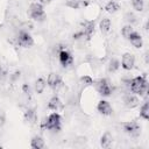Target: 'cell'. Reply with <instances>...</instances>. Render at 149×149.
<instances>
[{
  "mask_svg": "<svg viewBox=\"0 0 149 149\" xmlns=\"http://www.w3.org/2000/svg\"><path fill=\"white\" fill-rule=\"evenodd\" d=\"M111 143H112V135L108 132H106L100 139V144L102 148H108L111 146Z\"/></svg>",
  "mask_w": 149,
  "mask_h": 149,
  "instance_id": "7402d4cb",
  "label": "cell"
},
{
  "mask_svg": "<svg viewBox=\"0 0 149 149\" xmlns=\"http://www.w3.org/2000/svg\"><path fill=\"white\" fill-rule=\"evenodd\" d=\"M42 127L45 129H49V130L58 132L61 129V115L57 112L51 113L50 115H48V118L43 122Z\"/></svg>",
  "mask_w": 149,
  "mask_h": 149,
  "instance_id": "7a4b0ae2",
  "label": "cell"
},
{
  "mask_svg": "<svg viewBox=\"0 0 149 149\" xmlns=\"http://www.w3.org/2000/svg\"><path fill=\"white\" fill-rule=\"evenodd\" d=\"M128 85L130 91L139 95H144L148 91V83H147L146 76H137L128 80Z\"/></svg>",
  "mask_w": 149,
  "mask_h": 149,
  "instance_id": "6da1fadb",
  "label": "cell"
},
{
  "mask_svg": "<svg viewBox=\"0 0 149 149\" xmlns=\"http://www.w3.org/2000/svg\"><path fill=\"white\" fill-rule=\"evenodd\" d=\"M87 5H88V1H86V0H68L66 1V6L74 8V9L86 7Z\"/></svg>",
  "mask_w": 149,
  "mask_h": 149,
  "instance_id": "2e32d148",
  "label": "cell"
},
{
  "mask_svg": "<svg viewBox=\"0 0 149 149\" xmlns=\"http://www.w3.org/2000/svg\"><path fill=\"white\" fill-rule=\"evenodd\" d=\"M48 108L51 109V111H54V112H57V111H59V109H63V102L61 101V99H59L57 95H55V97H52V98L49 100V102H48Z\"/></svg>",
  "mask_w": 149,
  "mask_h": 149,
  "instance_id": "4fadbf2b",
  "label": "cell"
},
{
  "mask_svg": "<svg viewBox=\"0 0 149 149\" xmlns=\"http://www.w3.org/2000/svg\"><path fill=\"white\" fill-rule=\"evenodd\" d=\"M135 65V57L133 54L130 52H126L122 55V58H121V66L122 69L125 70H132Z\"/></svg>",
  "mask_w": 149,
  "mask_h": 149,
  "instance_id": "ba28073f",
  "label": "cell"
},
{
  "mask_svg": "<svg viewBox=\"0 0 149 149\" xmlns=\"http://www.w3.org/2000/svg\"><path fill=\"white\" fill-rule=\"evenodd\" d=\"M72 37H73L74 40H80V38H84V37H85V35H84V33H83L81 30H79V31L74 33V34L72 35Z\"/></svg>",
  "mask_w": 149,
  "mask_h": 149,
  "instance_id": "83f0119b",
  "label": "cell"
},
{
  "mask_svg": "<svg viewBox=\"0 0 149 149\" xmlns=\"http://www.w3.org/2000/svg\"><path fill=\"white\" fill-rule=\"evenodd\" d=\"M58 59H59V63L64 68L71 65L72 62H73V57L71 56V54L66 49H61L59 50V52H58Z\"/></svg>",
  "mask_w": 149,
  "mask_h": 149,
  "instance_id": "9c48e42d",
  "label": "cell"
},
{
  "mask_svg": "<svg viewBox=\"0 0 149 149\" xmlns=\"http://www.w3.org/2000/svg\"><path fill=\"white\" fill-rule=\"evenodd\" d=\"M5 77H6V71L0 66V83H1V81H3Z\"/></svg>",
  "mask_w": 149,
  "mask_h": 149,
  "instance_id": "f546056e",
  "label": "cell"
},
{
  "mask_svg": "<svg viewBox=\"0 0 149 149\" xmlns=\"http://www.w3.org/2000/svg\"><path fill=\"white\" fill-rule=\"evenodd\" d=\"M99 28H100V31L102 34H107L111 29V20L107 19V17H104L100 22H99Z\"/></svg>",
  "mask_w": 149,
  "mask_h": 149,
  "instance_id": "d6986e66",
  "label": "cell"
},
{
  "mask_svg": "<svg viewBox=\"0 0 149 149\" xmlns=\"http://www.w3.org/2000/svg\"><path fill=\"white\" fill-rule=\"evenodd\" d=\"M128 40L130 41L132 45L135 47V48H141V47L143 45V41H142L141 35H140L137 31H135V30L128 36Z\"/></svg>",
  "mask_w": 149,
  "mask_h": 149,
  "instance_id": "5bb4252c",
  "label": "cell"
},
{
  "mask_svg": "<svg viewBox=\"0 0 149 149\" xmlns=\"http://www.w3.org/2000/svg\"><path fill=\"white\" fill-rule=\"evenodd\" d=\"M132 6L135 10L142 12L144 8V0H132Z\"/></svg>",
  "mask_w": 149,
  "mask_h": 149,
  "instance_id": "d4e9b609",
  "label": "cell"
},
{
  "mask_svg": "<svg viewBox=\"0 0 149 149\" xmlns=\"http://www.w3.org/2000/svg\"><path fill=\"white\" fill-rule=\"evenodd\" d=\"M47 84H48V86H49L50 88L57 90V88L63 84V81H62V78H61V76H59L58 73L51 72V73H49V76H48V78H47Z\"/></svg>",
  "mask_w": 149,
  "mask_h": 149,
  "instance_id": "52a82bcc",
  "label": "cell"
},
{
  "mask_svg": "<svg viewBox=\"0 0 149 149\" xmlns=\"http://www.w3.org/2000/svg\"><path fill=\"white\" fill-rule=\"evenodd\" d=\"M93 85H94L97 92L99 94H101L102 97H107L112 93V87L106 78H100L97 81H93Z\"/></svg>",
  "mask_w": 149,
  "mask_h": 149,
  "instance_id": "277c9868",
  "label": "cell"
},
{
  "mask_svg": "<svg viewBox=\"0 0 149 149\" xmlns=\"http://www.w3.org/2000/svg\"><path fill=\"white\" fill-rule=\"evenodd\" d=\"M105 9H106V12H108V13H115V12H118V10L120 9V5H119L116 1L111 0V1H108V2L106 3Z\"/></svg>",
  "mask_w": 149,
  "mask_h": 149,
  "instance_id": "ffe728a7",
  "label": "cell"
},
{
  "mask_svg": "<svg viewBox=\"0 0 149 149\" xmlns=\"http://www.w3.org/2000/svg\"><path fill=\"white\" fill-rule=\"evenodd\" d=\"M122 127H123V130H125L128 135H130V136H133V137L139 136L140 133H141V127H140V125H139L136 121H128V122H125V123L122 125Z\"/></svg>",
  "mask_w": 149,
  "mask_h": 149,
  "instance_id": "8992f818",
  "label": "cell"
},
{
  "mask_svg": "<svg viewBox=\"0 0 149 149\" xmlns=\"http://www.w3.org/2000/svg\"><path fill=\"white\" fill-rule=\"evenodd\" d=\"M29 15L31 19L36 21H43L45 17V13L43 9V5L40 2H33L29 6Z\"/></svg>",
  "mask_w": 149,
  "mask_h": 149,
  "instance_id": "3957f363",
  "label": "cell"
},
{
  "mask_svg": "<svg viewBox=\"0 0 149 149\" xmlns=\"http://www.w3.org/2000/svg\"><path fill=\"white\" fill-rule=\"evenodd\" d=\"M133 31H134V29H133L132 24H127V26H125V27L121 29V34H122V36L126 37V38H128V36H129Z\"/></svg>",
  "mask_w": 149,
  "mask_h": 149,
  "instance_id": "484cf974",
  "label": "cell"
},
{
  "mask_svg": "<svg viewBox=\"0 0 149 149\" xmlns=\"http://www.w3.org/2000/svg\"><path fill=\"white\" fill-rule=\"evenodd\" d=\"M140 116L142 119H144V120H148L149 119V104L147 101L140 108Z\"/></svg>",
  "mask_w": 149,
  "mask_h": 149,
  "instance_id": "603a6c76",
  "label": "cell"
},
{
  "mask_svg": "<svg viewBox=\"0 0 149 149\" xmlns=\"http://www.w3.org/2000/svg\"><path fill=\"white\" fill-rule=\"evenodd\" d=\"M22 91H23V93H24L26 95L30 97V87H29L28 84H24V85L22 86Z\"/></svg>",
  "mask_w": 149,
  "mask_h": 149,
  "instance_id": "f1b7e54d",
  "label": "cell"
},
{
  "mask_svg": "<svg viewBox=\"0 0 149 149\" xmlns=\"http://www.w3.org/2000/svg\"><path fill=\"white\" fill-rule=\"evenodd\" d=\"M5 121H6V118H5V114L1 113L0 114V127H2L5 125Z\"/></svg>",
  "mask_w": 149,
  "mask_h": 149,
  "instance_id": "4dcf8cb0",
  "label": "cell"
},
{
  "mask_svg": "<svg viewBox=\"0 0 149 149\" xmlns=\"http://www.w3.org/2000/svg\"><path fill=\"white\" fill-rule=\"evenodd\" d=\"M16 41H17V44L20 47H23V48H30L33 47L34 44V40L33 37L30 36V34L26 30H21L16 37Z\"/></svg>",
  "mask_w": 149,
  "mask_h": 149,
  "instance_id": "5b68a950",
  "label": "cell"
},
{
  "mask_svg": "<svg viewBox=\"0 0 149 149\" xmlns=\"http://www.w3.org/2000/svg\"><path fill=\"white\" fill-rule=\"evenodd\" d=\"M80 84H83L85 86H91V85H93V79L90 76H83L80 78Z\"/></svg>",
  "mask_w": 149,
  "mask_h": 149,
  "instance_id": "4316f807",
  "label": "cell"
},
{
  "mask_svg": "<svg viewBox=\"0 0 149 149\" xmlns=\"http://www.w3.org/2000/svg\"><path fill=\"white\" fill-rule=\"evenodd\" d=\"M24 120H26V122H28L30 125H34L37 121V115H36V112L34 108H28L24 112Z\"/></svg>",
  "mask_w": 149,
  "mask_h": 149,
  "instance_id": "9a60e30c",
  "label": "cell"
},
{
  "mask_svg": "<svg viewBox=\"0 0 149 149\" xmlns=\"http://www.w3.org/2000/svg\"><path fill=\"white\" fill-rule=\"evenodd\" d=\"M119 68H120V62H119L116 58L109 59V62H108V64H107V70H108V72L113 73V72L118 71Z\"/></svg>",
  "mask_w": 149,
  "mask_h": 149,
  "instance_id": "44dd1931",
  "label": "cell"
},
{
  "mask_svg": "<svg viewBox=\"0 0 149 149\" xmlns=\"http://www.w3.org/2000/svg\"><path fill=\"white\" fill-rule=\"evenodd\" d=\"M81 27H83L81 31L84 33L85 37L90 38L94 31V21H84V22H81Z\"/></svg>",
  "mask_w": 149,
  "mask_h": 149,
  "instance_id": "7c38bea8",
  "label": "cell"
},
{
  "mask_svg": "<svg viewBox=\"0 0 149 149\" xmlns=\"http://www.w3.org/2000/svg\"><path fill=\"white\" fill-rule=\"evenodd\" d=\"M139 104H140V99L135 94H126L123 97V105L129 109L137 107Z\"/></svg>",
  "mask_w": 149,
  "mask_h": 149,
  "instance_id": "30bf717a",
  "label": "cell"
},
{
  "mask_svg": "<svg viewBox=\"0 0 149 149\" xmlns=\"http://www.w3.org/2000/svg\"><path fill=\"white\" fill-rule=\"evenodd\" d=\"M45 143H44V140L41 137V136H34L31 139V142H30V147L34 148V149H42L44 148Z\"/></svg>",
  "mask_w": 149,
  "mask_h": 149,
  "instance_id": "e0dca14e",
  "label": "cell"
},
{
  "mask_svg": "<svg viewBox=\"0 0 149 149\" xmlns=\"http://www.w3.org/2000/svg\"><path fill=\"white\" fill-rule=\"evenodd\" d=\"M97 109H98V112H99L100 114H102V115H111L112 112H113V109H112L109 102L106 101V100H100V101L98 102V105H97Z\"/></svg>",
  "mask_w": 149,
  "mask_h": 149,
  "instance_id": "8fae6325",
  "label": "cell"
},
{
  "mask_svg": "<svg viewBox=\"0 0 149 149\" xmlns=\"http://www.w3.org/2000/svg\"><path fill=\"white\" fill-rule=\"evenodd\" d=\"M125 20L128 24H135L137 23V16L133 13V12H127L125 14Z\"/></svg>",
  "mask_w": 149,
  "mask_h": 149,
  "instance_id": "cb8c5ba5",
  "label": "cell"
},
{
  "mask_svg": "<svg viewBox=\"0 0 149 149\" xmlns=\"http://www.w3.org/2000/svg\"><path fill=\"white\" fill-rule=\"evenodd\" d=\"M51 2V0H40V3L42 5H49Z\"/></svg>",
  "mask_w": 149,
  "mask_h": 149,
  "instance_id": "1f68e13d",
  "label": "cell"
},
{
  "mask_svg": "<svg viewBox=\"0 0 149 149\" xmlns=\"http://www.w3.org/2000/svg\"><path fill=\"white\" fill-rule=\"evenodd\" d=\"M45 86H47V81H45L43 78H38V79H36V80H35L34 88H35V92H36L37 94L43 93V91H44Z\"/></svg>",
  "mask_w": 149,
  "mask_h": 149,
  "instance_id": "ac0fdd59",
  "label": "cell"
}]
</instances>
